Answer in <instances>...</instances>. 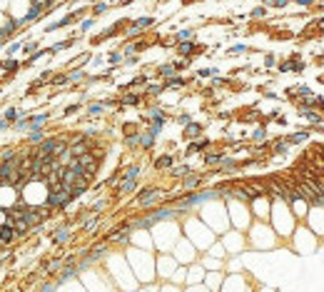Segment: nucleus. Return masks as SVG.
<instances>
[{"instance_id": "obj_1", "label": "nucleus", "mask_w": 324, "mask_h": 292, "mask_svg": "<svg viewBox=\"0 0 324 292\" xmlns=\"http://www.w3.org/2000/svg\"><path fill=\"white\" fill-rule=\"evenodd\" d=\"M162 198H165V192L162 190H142L140 195H137V203L142 205V207H152V205H160L162 203Z\"/></svg>"}, {"instance_id": "obj_2", "label": "nucleus", "mask_w": 324, "mask_h": 292, "mask_svg": "<svg viewBox=\"0 0 324 292\" xmlns=\"http://www.w3.org/2000/svg\"><path fill=\"white\" fill-rule=\"evenodd\" d=\"M252 212L260 217V222H265L267 220V215H269V200L267 198H257V200H252Z\"/></svg>"}, {"instance_id": "obj_3", "label": "nucleus", "mask_w": 324, "mask_h": 292, "mask_svg": "<svg viewBox=\"0 0 324 292\" xmlns=\"http://www.w3.org/2000/svg\"><path fill=\"white\" fill-rule=\"evenodd\" d=\"M205 275H207V272L202 270V265H195V267H190V270H187V280H185V282H190V285H200Z\"/></svg>"}, {"instance_id": "obj_4", "label": "nucleus", "mask_w": 324, "mask_h": 292, "mask_svg": "<svg viewBox=\"0 0 324 292\" xmlns=\"http://www.w3.org/2000/svg\"><path fill=\"white\" fill-rule=\"evenodd\" d=\"M205 282L209 285V290H212V292H217L220 287H222V272H217V275L207 272V275H205Z\"/></svg>"}, {"instance_id": "obj_5", "label": "nucleus", "mask_w": 324, "mask_h": 292, "mask_svg": "<svg viewBox=\"0 0 324 292\" xmlns=\"http://www.w3.org/2000/svg\"><path fill=\"white\" fill-rule=\"evenodd\" d=\"M192 260H195V250L187 247L185 242H179V263L187 265V263H192Z\"/></svg>"}, {"instance_id": "obj_6", "label": "nucleus", "mask_w": 324, "mask_h": 292, "mask_svg": "<svg viewBox=\"0 0 324 292\" xmlns=\"http://www.w3.org/2000/svg\"><path fill=\"white\" fill-rule=\"evenodd\" d=\"M309 138V130H297V133H292L290 138H287V143L290 145H299V143H304Z\"/></svg>"}, {"instance_id": "obj_7", "label": "nucleus", "mask_w": 324, "mask_h": 292, "mask_svg": "<svg viewBox=\"0 0 324 292\" xmlns=\"http://www.w3.org/2000/svg\"><path fill=\"white\" fill-rule=\"evenodd\" d=\"M302 117H307V122H309V125H322L324 113H322V110H317V113H314V110H309V113H302Z\"/></svg>"}, {"instance_id": "obj_8", "label": "nucleus", "mask_w": 324, "mask_h": 292, "mask_svg": "<svg viewBox=\"0 0 324 292\" xmlns=\"http://www.w3.org/2000/svg\"><path fill=\"white\" fill-rule=\"evenodd\" d=\"M202 133V125H197V122H187V127H185V138H197Z\"/></svg>"}, {"instance_id": "obj_9", "label": "nucleus", "mask_w": 324, "mask_h": 292, "mask_svg": "<svg viewBox=\"0 0 324 292\" xmlns=\"http://www.w3.org/2000/svg\"><path fill=\"white\" fill-rule=\"evenodd\" d=\"M172 163H175V160H172V155H162V157H157L155 168H160V170H162V168H170Z\"/></svg>"}, {"instance_id": "obj_10", "label": "nucleus", "mask_w": 324, "mask_h": 292, "mask_svg": "<svg viewBox=\"0 0 324 292\" xmlns=\"http://www.w3.org/2000/svg\"><path fill=\"white\" fill-rule=\"evenodd\" d=\"M15 237V230L13 228H0V242H10Z\"/></svg>"}, {"instance_id": "obj_11", "label": "nucleus", "mask_w": 324, "mask_h": 292, "mask_svg": "<svg viewBox=\"0 0 324 292\" xmlns=\"http://www.w3.org/2000/svg\"><path fill=\"white\" fill-rule=\"evenodd\" d=\"M177 50H179L182 55H190V53L195 50V45H192V43H179V45H177Z\"/></svg>"}, {"instance_id": "obj_12", "label": "nucleus", "mask_w": 324, "mask_h": 292, "mask_svg": "<svg viewBox=\"0 0 324 292\" xmlns=\"http://www.w3.org/2000/svg\"><path fill=\"white\" fill-rule=\"evenodd\" d=\"M185 187H187V190H195V187H200V177H187V180H185Z\"/></svg>"}, {"instance_id": "obj_13", "label": "nucleus", "mask_w": 324, "mask_h": 292, "mask_svg": "<svg viewBox=\"0 0 324 292\" xmlns=\"http://www.w3.org/2000/svg\"><path fill=\"white\" fill-rule=\"evenodd\" d=\"M209 255H217V257H225V247H222V245H212V247H209Z\"/></svg>"}, {"instance_id": "obj_14", "label": "nucleus", "mask_w": 324, "mask_h": 292, "mask_svg": "<svg viewBox=\"0 0 324 292\" xmlns=\"http://www.w3.org/2000/svg\"><path fill=\"white\" fill-rule=\"evenodd\" d=\"M122 103H127V105H137V103H140V95H125Z\"/></svg>"}, {"instance_id": "obj_15", "label": "nucleus", "mask_w": 324, "mask_h": 292, "mask_svg": "<svg viewBox=\"0 0 324 292\" xmlns=\"http://www.w3.org/2000/svg\"><path fill=\"white\" fill-rule=\"evenodd\" d=\"M265 127H257V130H255V138H257V140H260V143H265Z\"/></svg>"}, {"instance_id": "obj_16", "label": "nucleus", "mask_w": 324, "mask_h": 292, "mask_svg": "<svg viewBox=\"0 0 324 292\" xmlns=\"http://www.w3.org/2000/svg\"><path fill=\"white\" fill-rule=\"evenodd\" d=\"M187 173H190V168H177V170H172L175 177H182V175H187Z\"/></svg>"}, {"instance_id": "obj_17", "label": "nucleus", "mask_w": 324, "mask_h": 292, "mask_svg": "<svg viewBox=\"0 0 324 292\" xmlns=\"http://www.w3.org/2000/svg\"><path fill=\"white\" fill-rule=\"evenodd\" d=\"M165 292H179V290H172V287H165Z\"/></svg>"}]
</instances>
